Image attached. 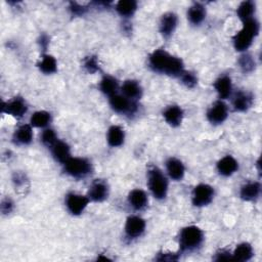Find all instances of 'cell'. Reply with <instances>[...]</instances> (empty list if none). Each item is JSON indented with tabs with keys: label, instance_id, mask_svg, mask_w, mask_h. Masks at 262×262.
<instances>
[{
	"label": "cell",
	"instance_id": "6da1fadb",
	"mask_svg": "<svg viewBox=\"0 0 262 262\" xmlns=\"http://www.w3.org/2000/svg\"><path fill=\"white\" fill-rule=\"evenodd\" d=\"M150 68L162 74L180 76L184 72V62L180 58L169 54L164 50H157L150 56Z\"/></svg>",
	"mask_w": 262,
	"mask_h": 262
},
{
	"label": "cell",
	"instance_id": "7a4b0ae2",
	"mask_svg": "<svg viewBox=\"0 0 262 262\" xmlns=\"http://www.w3.org/2000/svg\"><path fill=\"white\" fill-rule=\"evenodd\" d=\"M259 33V23L255 18L244 22V26L234 37V46L238 52H244L250 48L255 36Z\"/></svg>",
	"mask_w": 262,
	"mask_h": 262
},
{
	"label": "cell",
	"instance_id": "3957f363",
	"mask_svg": "<svg viewBox=\"0 0 262 262\" xmlns=\"http://www.w3.org/2000/svg\"><path fill=\"white\" fill-rule=\"evenodd\" d=\"M204 241L203 230L194 226L182 230L180 234V245L182 251H192L202 245Z\"/></svg>",
	"mask_w": 262,
	"mask_h": 262
},
{
	"label": "cell",
	"instance_id": "277c9868",
	"mask_svg": "<svg viewBox=\"0 0 262 262\" xmlns=\"http://www.w3.org/2000/svg\"><path fill=\"white\" fill-rule=\"evenodd\" d=\"M148 182L152 194L156 199L162 200L165 198L168 190V182L160 169L152 167L148 170Z\"/></svg>",
	"mask_w": 262,
	"mask_h": 262
},
{
	"label": "cell",
	"instance_id": "5b68a950",
	"mask_svg": "<svg viewBox=\"0 0 262 262\" xmlns=\"http://www.w3.org/2000/svg\"><path fill=\"white\" fill-rule=\"evenodd\" d=\"M64 165L67 173L74 178H84L88 176L92 171L90 162L82 158L71 157Z\"/></svg>",
	"mask_w": 262,
	"mask_h": 262
},
{
	"label": "cell",
	"instance_id": "8992f818",
	"mask_svg": "<svg viewBox=\"0 0 262 262\" xmlns=\"http://www.w3.org/2000/svg\"><path fill=\"white\" fill-rule=\"evenodd\" d=\"M214 196V190L212 186L201 184L196 186L192 190V204L196 207L207 206L211 203Z\"/></svg>",
	"mask_w": 262,
	"mask_h": 262
},
{
	"label": "cell",
	"instance_id": "52a82bcc",
	"mask_svg": "<svg viewBox=\"0 0 262 262\" xmlns=\"http://www.w3.org/2000/svg\"><path fill=\"white\" fill-rule=\"evenodd\" d=\"M90 203V198L88 196L77 194H69L67 196V200H66V204L69 211L73 215H79L81 214L84 209L87 207Z\"/></svg>",
	"mask_w": 262,
	"mask_h": 262
},
{
	"label": "cell",
	"instance_id": "ba28073f",
	"mask_svg": "<svg viewBox=\"0 0 262 262\" xmlns=\"http://www.w3.org/2000/svg\"><path fill=\"white\" fill-rule=\"evenodd\" d=\"M110 104L113 110L121 114H130L136 111V106L132 100H130L124 96L114 94L110 96Z\"/></svg>",
	"mask_w": 262,
	"mask_h": 262
},
{
	"label": "cell",
	"instance_id": "9c48e42d",
	"mask_svg": "<svg viewBox=\"0 0 262 262\" xmlns=\"http://www.w3.org/2000/svg\"><path fill=\"white\" fill-rule=\"evenodd\" d=\"M207 118L212 124H220L228 118V106L222 100L213 104L207 113Z\"/></svg>",
	"mask_w": 262,
	"mask_h": 262
},
{
	"label": "cell",
	"instance_id": "30bf717a",
	"mask_svg": "<svg viewBox=\"0 0 262 262\" xmlns=\"http://www.w3.org/2000/svg\"><path fill=\"white\" fill-rule=\"evenodd\" d=\"M2 111L14 117H22L27 112V104L22 98H16L8 102H4Z\"/></svg>",
	"mask_w": 262,
	"mask_h": 262
},
{
	"label": "cell",
	"instance_id": "8fae6325",
	"mask_svg": "<svg viewBox=\"0 0 262 262\" xmlns=\"http://www.w3.org/2000/svg\"><path fill=\"white\" fill-rule=\"evenodd\" d=\"M146 228V222L142 217L138 216H130L125 226L126 234L129 238H138L142 234Z\"/></svg>",
	"mask_w": 262,
	"mask_h": 262
},
{
	"label": "cell",
	"instance_id": "7c38bea8",
	"mask_svg": "<svg viewBox=\"0 0 262 262\" xmlns=\"http://www.w3.org/2000/svg\"><path fill=\"white\" fill-rule=\"evenodd\" d=\"M108 196V184L102 180H96L90 188L88 198L94 202H102Z\"/></svg>",
	"mask_w": 262,
	"mask_h": 262
},
{
	"label": "cell",
	"instance_id": "4fadbf2b",
	"mask_svg": "<svg viewBox=\"0 0 262 262\" xmlns=\"http://www.w3.org/2000/svg\"><path fill=\"white\" fill-rule=\"evenodd\" d=\"M178 26V16L173 12H167L163 14L160 22V31L163 36H170Z\"/></svg>",
	"mask_w": 262,
	"mask_h": 262
},
{
	"label": "cell",
	"instance_id": "5bb4252c",
	"mask_svg": "<svg viewBox=\"0 0 262 262\" xmlns=\"http://www.w3.org/2000/svg\"><path fill=\"white\" fill-rule=\"evenodd\" d=\"M163 116L169 125L173 127H176L180 125L182 121L184 111H182V108L178 106H170L164 111Z\"/></svg>",
	"mask_w": 262,
	"mask_h": 262
},
{
	"label": "cell",
	"instance_id": "9a60e30c",
	"mask_svg": "<svg viewBox=\"0 0 262 262\" xmlns=\"http://www.w3.org/2000/svg\"><path fill=\"white\" fill-rule=\"evenodd\" d=\"M122 92L124 96L134 102L142 96V86L140 85L138 82L134 80H127L124 82L122 86Z\"/></svg>",
	"mask_w": 262,
	"mask_h": 262
},
{
	"label": "cell",
	"instance_id": "2e32d148",
	"mask_svg": "<svg viewBox=\"0 0 262 262\" xmlns=\"http://www.w3.org/2000/svg\"><path fill=\"white\" fill-rule=\"evenodd\" d=\"M169 176L174 180H180L184 176V166L178 159L170 158L166 163Z\"/></svg>",
	"mask_w": 262,
	"mask_h": 262
},
{
	"label": "cell",
	"instance_id": "e0dca14e",
	"mask_svg": "<svg viewBox=\"0 0 262 262\" xmlns=\"http://www.w3.org/2000/svg\"><path fill=\"white\" fill-rule=\"evenodd\" d=\"M238 168V162L232 156L224 157L217 164V169L222 176H230L234 174Z\"/></svg>",
	"mask_w": 262,
	"mask_h": 262
},
{
	"label": "cell",
	"instance_id": "ac0fdd59",
	"mask_svg": "<svg viewBox=\"0 0 262 262\" xmlns=\"http://www.w3.org/2000/svg\"><path fill=\"white\" fill-rule=\"evenodd\" d=\"M128 201L131 207L136 210H142L146 208L148 204V196L142 190H134L129 194Z\"/></svg>",
	"mask_w": 262,
	"mask_h": 262
},
{
	"label": "cell",
	"instance_id": "d6986e66",
	"mask_svg": "<svg viewBox=\"0 0 262 262\" xmlns=\"http://www.w3.org/2000/svg\"><path fill=\"white\" fill-rule=\"evenodd\" d=\"M52 155L56 158V160L62 164H64L71 158L70 148L64 142H56L52 146Z\"/></svg>",
	"mask_w": 262,
	"mask_h": 262
},
{
	"label": "cell",
	"instance_id": "ffe728a7",
	"mask_svg": "<svg viewBox=\"0 0 262 262\" xmlns=\"http://www.w3.org/2000/svg\"><path fill=\"white\" fill-rule=\"evenodd\" d=\"M214 87L220 98H228L232 94V79L228 76L218 78L214 83Z\"/></svg>",
	"mask_w": 262,
	"mask_h": 262
},
{
	"label": "cell",
	"instance_id": "44dd1931",
	"mask_svg": "<svg viewBox=\"0 0 262 262\" xmlns=\"http://www.w3.org/2000/svg\"><path fill=\"white\" fill-rule=\"evenodd\" d=\"M206 16V10L200 4H194L190 8L188 12V18L190 22L194 25H199L204 20Z\"/></svg>",
	"mask_w": 262,
	"mask_h": 262
},
{
	"label": "cell",
	"instance_id": "7402d4cb",
	"mask_svg": "<svg viewBox=\"0 0 262 262\" xmlns=\"http://www.w3.org/2000/svg\"><path fill=\"white\" fill-rule=\"evenodd\" d=\"M260 184L258 182H249L242 186L241 188V198L246 201H253L258 198L260 194Z\"/></svg>",
	"mask_w": 262,
	"mask_h": 262
},
{
	"label": "cell",
	"instance_id": "603a6c76",
	"mask_svg": "<svg viewBox=\"0 0 262 262\" xmlns=\"http://www.w3.org/2000/svg\"><path fill=\"white\" fill-rule=\"evenodd\" d=\"M125 138L124 130L120 126H112L108 132V142L111 146H119Z\"/></svg>",
	"mask_w": 262,
	"mask_h": 262
},
{
	"label": "cell",
	"instance_id": "cb8c5ba5",
	"mask_svg": "<svg viewBox=\"0 0 262 262\" xmlns=\"http://www.w3.org/2000/svg\"><path fill=\"white\" fill-rule=\"evenodd\" d=\"M252 96L247 92H238L234 98V108L238 112H244L251 106Z\"/></svg>",
	"mask_w": 262,
	"mask_h": 262
},
{
	"label": "cell",
	"instance_id": "d4e9b609",
	"mask_svg": "<svg viewBox=\"0 0 262 262\" xmlns=\"http://www.w3.org/2000/svg\"><path fill=\"white\" fill-rule=\"evenodd\" d=\"M14 140L20 144H29L33 140V131L30 125H22L14 134Z\"/></svg>",
	"mask_w": 262,
	"mask_h": 262
},
{
	"label": "cell",
	"instance_id": "484cf974",
	"mask_svg": "<svg viewBox=\"0 0 262 262\" xmlns=\"http://www.w3.org/2000/svg\"><path fill=\"white\" fill-rule=\"evenodd\" d=\"M253 256V249L250 244L248 243H243L240 244L234 254H232V259L238 260V261H248L252 258Z\"/></svg>",
	"mask_w": 262,
	"mask_h": 262
},
{
	"label": "cell",
	"instance_id": "4316f807",
	"mask_svg": "<svg viewBox=\"0 0 262 262\" xmlns=\"http://www.w3.org/2000/svg\"><path fill=\"white\" fill-rule=\"evenodd\" d=\"M138 8V4L134 0H121L116 6L117 12L122 16H130L134 14Z\"/></svg>",
	"mask_w": 262,
	"mask_h": 262
},
{
	"label": "cell",
	"instance_id": "83f0119b",
	"mask_svg": "<svg viewBox=\"0 0 262 262\" xmlns=\"http://www.w3.org/2000/svg\"><path fill=\"white\" fill-rule=\"evenodd\" d=\"M118 90V82L111 76H104L100 81V90L108 96H114Z\"/></svg>",
	"mask_w": 262,
	"mask_h": 262
},
{
	"label": "cell",
	"instance_id": "f1b7e54d",
	"mask_svg": "<svg viewBox=\"0 0 262 262\" xmlns=\"http://www.w3.org/2000/svg\"><path fill=\"white\" fill-rule=\"evenodd\" d=\"M56 60L54 56L50 54H46L42 56L41 62L38 64L39 69L46 74H52L56 71Z\"/></svg>",
	"mask_w": 262,
	"mask_h": 262
},
{
	"label": "cell",
	"instance_id": "f546056e",
	"mask_svg": "<svg viewBox=\"0 0 262 262\" xmlns=\"http://www.w3.org/2000/svg\"><path fill=\"white\" fill-rule=\"evenodd\" d=\"M255 12V4L252 2H244L238 8V16L243 22L253 18V14Z\"/></svg>",
	"mask_w": 262,
	"mask_h": 262
},
{
	"label": "cell",
	"instance_id": "4dcf8cb0",
	"mask_svg": "<svg viewBox=\"0 0 262 262\" xmlns=\"http://www.w3.org/2000/svg\"><path fill=\"white\" fill-rule=\"evenodd\" d=\"M50 114L46 111H39L32 115L30 119V123L34 127H46L50 122Z\"/></svg>",
	"mask_w": 262,
	"mask_h": 262
},
{
	"label": "cell",
	"instance_id": "1f68e13d",
	"mask_svg": "<svg viewBox=\"0 0 262 262\" xmlns=\"http://www.w3.org/2000/svg\"><path fill=\"white\" fill-rule=\"evenodd\" d=\"M42 142L48 146H52L56 142V134H54V131L52 129H46V131H43L42 136H41Z\"/></svg>",
	"mask_w": 262,
	"mask_h": 262
},
{
	"label": "cell",
	"instance_id": "d6a6232c",
	"mask_svg": "<svg viewBox=\"0 0 262 262\" xmlns=\"http://www.w3.org/2000/svg\"><path fill=\"white\" fill-rule=\"evenodd\" d=\"M180 80L182 81V83L186 86V87H190V88H192V87H194L196 84V81H198V79H196V77L190 73V72H186L184 71L182 74H180Z\"/></svg>",
	"mask_w": 262,
	"mask_h": 262
},
{
	"label": "cell",
	"instance_id": "836d02e7",
	"mask_svg": "<svg viewBox=\"0 0 262 262\" xmlns=\"http://www.w3.org/2000/svg\"><path fill=\"white\" fill-rule=\"evenodd\" d=\"M240 66H241L244 72H250L254 69L255 62L250 56H243L241 60H240Z\"/></svg>",
	"mask_w": 262,
	"mask_h": 262
},
{
	"label": "cell",
	"instance_id": "e575fe53",
	"mask_svg": "<svg viewBox=\"0 0 262 262\" xmlns=\"http://www.w3.org/2000/svg\"><path fill=\"white\" fill-rule=\"evenodd\" d=\"M85 68L90 73L96 72L98 70V64L96 58L92 56V58H87L85 62Z\"/></svg>",
	"mask_w": 262,
	"mask_h": 262
},
{
	"label": "cell",
	"instance_id": "d590c367",
	"mask_svg": "<svg viewBox=\"0 0 262 262\" xmlns=\"http://www.w3.org/2000/svg\"><path fill=\"white\" fill-rule=\"evenodd\" d=\"M2 210L4 214H8L12 210V202L8 199L4 200L2 204Z\"/></svg>",
	"mask_w": 262,
	"mask_h": 262
},
{
	"label": "cell",
	"instance_id": "8d00e7d4",
	"mask_svg": "<svg viewBox=\"0 0 262 262\" xmlns=\"http://www.w3.org/2000/svg\"><path fill=\"white\" fill-rule=\"evenodd\" d=\"M178 259V257L176 254H160V256L157 258L159 261H174Z\"/></svg>",
	"mask_w": 262,
	"mask_h": 262
},
{
	"label": "cell",
	"instance_id": "74e56055",
	"mask_svg": "<svg viewBox=\"0 0 262 262\" xmlns=\"http://www.w3.org/2000/svg\"><path fill=\"white\" fill-rule=\"evenodd\" d=\"M230 253H228V252H226V251H222V252H220V253H218L217 254V258H216V260H230V259H232V257L230 255Z\"/></svg>",
	"mask_w": 262,
	"mask_h": 262
}]
</instances>
